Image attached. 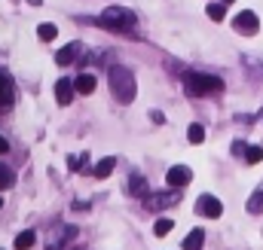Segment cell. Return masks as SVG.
<instances>
[{
	"mask_svg": "<svg viewBox=\"0 0 263 250\" xmlns=\"http://www.w3.org/2000/svg\"><path fill=\"white\" fill-rule=\"evenodd\" d=\"M107 76H110V92H114V98H117L120 104H132L135 95H138V86H135V76H132L129 67L114 64Z\"/></svg>",
	"mask_w": 263,
	"mask_h": 250,
	"instance_id": "1",
	"label": "cell"
},
{
	"mask_svg": "<svg viewBox=\"0 0 263 250\" xmlns=\"http://www.w3.org/2000/svg\"><path fill=\"white\" fill-rule=\"evenodd\" d=\"M135 12L126 9V6H107L98 18H95V25L98 28H107V31H132L135 28Z\"/></svg>",
	"mask_w": 263,
	"mask_h": 250,
	"instance_id": "2",
	"label": "cell"
},
{
	"mask_svg": "<svg viewBox=\"0 0 263 250\" xmlns=\"http://www.w3.org/2000/svg\"><path fill=\"white\" fill-rule=\"evenodd\" d=\"M184 86L193 98H205V95H220L223 92V79L208 76V73H184Z\"/></svg>",
	"mask_w": 263,
	"mask_h": 250,
	"instance_id": "3",
	"label": "cell"
},
{
	"mask_svg": "<svg viewBox=\"0 0 263 250\" xmlns=\"http://www.w3.org/2000/svg\"><path fill=\"white\" fill-rule=\"evenodd\" d=\"M196 214L199 217H208V220H217V217L223 214V207H220V201H217L214 195H199L196 198Z\"/></svg>",
	"mask_w": 263,
	"mask_h": 250,
	"instance_id": "4",
	"label": "cell"
},
{
	"mask_svg": "<svg viewBox=\"0 0 263 250\" xmlns=\"http://www.w3.org/2000/svg\"><path fill=\"white\" fill-rule=\"evenodd\" d=\"M233 28H236L239 34H251V37H254V34L260 31V18H257V15H254L251 9H245V12H239V15H236Z\"/></svg>",
	"mask_w": 263,
	"mask_h": 250,
	"instance_id": "5",
	"label": "cell"
},
{
	"mask_svg": "<svg viewBox=\"0 0 263 250\" xmlns=\"http://www.w3.org/2000/svg\"><path fill=\"white\" fill-rule=\"evenodd\" d=\"M178 201H181V189L156 192V195H147V198H144V204H147L150 211H156V207H172V204H178Z\"/></svg>",
	"mask_w": 263,
	"mask_h": 250,
	"instance_id": "6",
	"label": "cell"
},
{
	"mask_svg": "<svg viewBox=\"0 0 263 250\" xmlns=\"http://www.w3.org/2000/svg\"><path fill=\"white\" fill-rule=\"evenodd\" d=\"M190 180H193V171H190L187 165H175V168H168V174H165V183L172 189H184Z\"/></svg>",
	"mask_w": 263,
	"mask_h": 250,
	"instance_id": "7",
	"label": "cell"
},
{
	"mask_svg": "<svg viewBox=\"0 0 263 250\" xmlns=\"http://www.w3.org/2000/svg\"><path fill=\"white\" fill-rule=\"evenodd\" d=\"M73 92H77V86H73L70 79H59V82H55V98H59V104H70Z\"/></svg>",
	"mask_w": 263,
	"mask_h": 250,
	"instance_id": "8",
	"label": "cell"
},
{
	"mask_svg": "<svg viewBox=\"0 0 263 250\" xmlns=\"http://www.w3.org/2000/svg\"><path fill=\"white\" fill-rule=\"evenodd\" d=\"M80 49H83L80 43H67L65 49H59V55H55V61H59V64H73V58L80 55Z\"/></svg>",
	"mask_w": 263,
	"mask_h": 250,
	"instance_id": "9",
	"label": "cell"
},
{
	"mask_svg": "<svg viewBox=\"0 0 263 250\" xmlns=\"http://www.w3.org/2000/svg\"><path fill=\"white\" fill-rule=\"evenodd\" d=\"M73 86H77L80 95H92V92H95V76H92V73H80Z\"/></svg>",
	"mask_w": 263,
	"mask_h": 250,
	"instance_id": "10",
	"label": "cell"
},
{
	"mask_svg": "<svg viewBox=\"0 0 263 250\" xmlns=\"http://www.w3.org/2000/svg\"><path fill=\"white\" fill-rule=\"evenodd\" d=\"M202 241H205V232H202V229H193V232L184 238V250H199Z\"/></svg>",
	"mask_w": 263,
	"mask_h": 250,
	"instance_id": "11",
	"label": "cell"
},
{
	"mask_svg": "<svg viewBox=\"0 0 263 250\" xmlns=\"http://www.w3.org/2000/svg\"><path fill=\"white\" fill-rule=\"evenodd\" d=\"M129 192L132 195H141V198H147V183H144V177H129Z\"/></svg>",
	"mask_w": 263,
	"mask_h": 250,
	"instance_id": "12",
	"label": "cell"
},
{
	"mask_svg": "<svg viewBox=\"0 0 263 250\" xmlns=\"http://www.w3.org/2000/svg\"><path fill=\"white\" fill-rule=\"evenodd\" d=\"M114 168H117V159H110V156H107V159H101V162L95 165V177H107Z\"/></svg>",
	"mask_w": 263,
	"mask_h": 250,
	"instance_id": "13",
	"label": "cell"
},
{
	"mask_svg": "<svg viewBox=\"0 0 263 250\" xmlns=\"http://www.w3.org/2000/svg\"><path fill=\"white\" fill-rule=\"evenodd\" d=\"M37 34H40V40H46V43H49V40H55V37H59V28H55V25H49V22H43V25L37 28Z\"/></svg>",
	"mask_w": 263,
	"mask_h": 250,
	"instance_id": "14",
	"label": "cell"
},
{
	"mask_svg": "<svg viewBox=\"0 0 263 250\" xmlns=\"http://www.w3.org/2000/svg\"><path fill=\"white\" fill-rule=\"evenodd\" d=\"M9 101H12V89H9V82L0 76V110L9 107Z\"/></svg>",
	"mask_w": 263,
	"mask_h": 250,
	"instance_id": "15",
	"label": "cell"
},
{
	"mask_svg": "<svg viewBox=\"0 0 263 250\" xmlns=\"http://www.w3.org/2000/svg\"><path fill=\"white\" fill-rule=\"evenodd\" d=\"M187 137H190V143H202V140H205V128H202L199 122H193L190 128H187Z\"/></svg>",
	"mask_w": 263,
	"mask_h": 250,
	"instance_id": "16",
	"label": "cell"
},
{
	"mask_svg": "<svg viewBox=\"0 0 263 250\" xmlns=\"http://www.w3.org/2000/svg\"><path fill=\"white\" fill-rule=\"evenodd\" d=\"M245 162H248V165L263 162V147H248V150H245Z\"/></svg>",
	"mask_w": 263,
	"mask_h": 250,
	"instance_id": "17",
	"label": "cell"
},
{
	"mask_svg": "<svg viewBox=\"0 0 263 250\" xmlns=\"http://www.w3.org/2000/svg\"><path fill=\"white\" fill-rule=\"evenodd\" d=\"M260 211H263V192L257 189V192L248 198V214H260Z\"/></svg>",
	"mask_w": 263,
	"mask_h": 250,
	"instance_id": "18",
	"label": "cell"
},
{
	"mask_svg": "<svg viewBox=\"0 0 263 250\" xmlns=\"http://www.w3.org/2000/svg\"><path fill=\"white\" fill-rule=\"evenodd\" d=\"M28 247H34V232H22L15 238V250H28Z\"/></svg>",
	"mask_w": 263,
	"mask_h": 250,
	"instance_id": "19",
	"label": "cell"
},
{
	"mask_svg": "<svg viewBox=\"0 0 263 250\" xmlns=\"http://www.w3.org/2000/svg\"><path fill=\"white\" fill-rule=\"evenodd\" d=\"M223 15H227L223 3H211V6H208V18H211V22H223Z\"/></svg>",
	"mask_w": 263,
	"mask_h": 250,
	"instance_id": "20",
	"label": "cell"
},
{
	"mask_svg": "<svg viewBox=\"0 0 263 250\" xmlns=\"http://www.w3.org/2000/svg\"><path fill=\"white\" fill-rule=\"evenodd\" d=\"M172 226H175V223H172V220H156V226H153V232H156V235H159V238H165V235H168V232H172Z\"/></svg>",
	"mask_w": 263,
	"mask_h": 250,
	"instance_id": "21",
	"label": "cell"
},
{
	"mask_svg": "<svg viewBox=\"0 0 263 250\" xmlns=\"http://www.w3.org/2000/svg\"><path fill=\"white\" fill-rule=\"evenodd\" d=\"M9 186H12V171L0 162V189H9Z\"/></svg>",
	"mask_w": 263,
	"mask_h": 250,
	"instance_id": "22",
	"label": "cell"
},
{
	"mask_svg": "<svg viewBox=\"0 0 263 250\" xmlns=\"http://www.w3.org/2000/svg\"><path fill=\"white\" fill-rule=\"evenodd\" d=\"M83 165H86V159H83V162H80V159H77V156H70V171H80V168H83Z\"/></svg>",
	"mask_w": 263,
	"mask_h": 250,
	"instance_id": "23",
	"label": "cell"
},
{
	"mask_svg": "<svg viewBox=\"0 0 263 250\" xmlns=\"http://www.w3.org/2000/svg\"><path fill=\"white\" fill-rule=\"evenodd\" d=\"M0 153H6V140L3 137H0Z\"/></svg>",
	"mask_w": 263,
	"mask_h": 250,
	"instance_id": "24",
	"label": "cell"
},
{
	"mask_svg": "<svg viewBox=\"0 0 263 250\" xmlns=\"http://www.w3.org/2000/svg\"><path fill=\"white\" fill-rule=\"evenodd\" d=\"M28 3H31V6H37V3H43V0H28Z\"/></svg>",
	"mask_w": 263,
	"mask_h": 250,
	"instance_id": "25",
	"label": "cell"
},
{
	"mask_svg": "<svg viewBox=\"0 0 263 250\" xmlns=\"http://www.w3.org/2000/svg\"><path fill=\"white\" fill-rule=\"evenodd\" d=\"M223 3H233V0H223Z\"/></svg>",
	"mask_w": 263,
	"mask_h": 250,
	"instance_id": "26",
	"label": "cell"
},
{
	"mask_svg": "<svg viewBox=\"0 0 263 250\" xmlns=\"http://www.w3.org/2000/svg\"><path fill=\"white\" fill-rule=\"evenodd\" d=\"M0 207H3V201H0Z\"/></svg>",
	"mask_w": 263,
	"mask_h": 250,
	"instance_id": "27",
	"label": "cell"
}]
</instances>
